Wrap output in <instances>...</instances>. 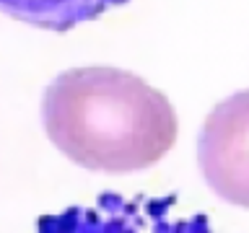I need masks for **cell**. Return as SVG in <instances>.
Here are the masks:
<instances>
[{"label":"cell","instance_id":"cell-1","mask_svg":"<svg viewBox=\"0 0 249 233\" xmlns=\"http://www.w3.org/2000/svg\"><path fill=\"white\" fill-rule=\"evenodd\" d=\"M42 124L70 163L93 174H138L177 143V112L166 93L120 67H70L42 96Z\"/></svg>","mask_w":249,"mask_h":233},{"label":"cell","instance_id":"cell-2","mask_svg":"<svg viewBox=\"0 0 249 233\" xmlns=\"http://www.w3.org/2000/svg\"><path fill=\"white\" fill-rule=\"evenodd\" d=\"M197 168L218 200L249 210V88L218 101L205 116Z\"/></svg>","mask_w":249,"mask_h":233},{"label":"cell","instance_id":"cell-3","mask_svg":"<svg viewBox=\"0 0 249 233\" xmlns=\"http://www.w3.org/2000/svg\"><path fill=\"white\" fill-rule=\"evenodd\" d=\"M127 3L130 0H0V13L31 29L68 34Z\"/></svg>","mask_w":249,"mask_h":233}]
</instances>
